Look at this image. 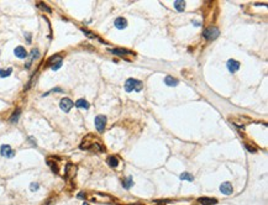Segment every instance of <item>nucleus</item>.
Instances as JSON below:
<instances>
[{
	"mask_svg": "<svg viewBox=\"0 0 268 205\" xmlns=\"http://www.w3.org/2000/svg\"><path fill=\"white\" fill-rule=\"evenodd\" d=\"M115 27L116 29H119V30H124L125 27L127 26V21H126V19H124V18H118L115 20Z\"/></svg>",
	"mask_w": 268,
	"mask_h": 205,
	"instance_id": "obj_9",
	"label": "nucleus"
},
{
	"mask_svg": "<svg viewBox=\"0 0 268 205\" xmlns=\"http://www.w3.org/2000/svg\"><path fill=\"white\" fill-rule=\"evenodd\" d=\"M14 53H15V56L18 57V58H26L27 57V52H26V49L22 47V46H18L15 49H14Z\"/></svg>",
	"mask_w": 268,
	"mask_h": 205,
	"instance_id": "obj_8",
	"label": "nucleus"
},
{
	"mask_svg": "<svg viewBox=\"0 0 268 205\" xmlns=\"http://www.w3.org/2000/svg\"><path fill=\"white\" fill-rule=\"evenodd\" d=\"M47 164L49 166V167H51L52 168V170H53V173H58V167H57V166H56L53 162H52V161L51 159H47Z\"/></svg>",
	"mask_w": 268,
	"mask_h": 205,
	"instance_id": "obj_21",
	"label": "nucleus"
},
{
	"mask_svg": "<svg viewBox=\"0 0 268 205\" xmlns=\"http://www.w3.org/2000/svg\"><path fill=\"white\" fill-rule=\"evenodd\" d=\"M164 83L168 87H176V85H178V79H176V78H173V77H171V75H168V77H166L164 78Z\"/></svg>",
	"mask_w": 268,
	"mask_h": 205,
	"instance_id": "obj_12",
	"label": "nucleus"
},
{
	"mask_svg": "<svg viewBox=\"0 0 268 205\" xmlns=\"http://www.w3.org/2000/svg\"><path fill=\"white\" fill-rule=\"evenodd\" d=\"M246 148L248 149V152H256V151H255V148H251V147H248L247 145H246Z\"/></svg>",
	"mask_w": 268,
	"mask_h": 205,
	"instance_id": "obj_30",
	"label": "nucleus"
},
{
	"mask_svg": "<svg viewBox=\"0 0 268 205\" xmlns=\"http://www.w3.org/2000/svg\"><path fill=\"white\" fill-rule=\"evenodd\" d=\"M73 101L71 100V99H68V98H63L62 100H61V103H59V108L63 110L64 113H68L69 110L73 108Z\"/></svg>",
	"mask_w": 268,
	"mask_h": 205,
	"instance_id": "obj_5",
	"label": "nucleus"
},
{
	"mask_svg": "<svg viewBox=\"0 0 268 205\" xmlns=\"http://www.w3.org/2000/svg\"><path fill=\"white\" fill-rule=\"evenodd\" d=\"M61 67H62V59H59V61H57V62H56V63H53V64L51 66V68H52V70H57V69H59Z\"/></svg>",
	"mask_w": 268,
	"mask_h": 205,
	"instance_id": "obj_22",
	"label": "nucleus"
},
{
	"mask_svg": "<svg viewBox=\"0 0 268 205\" xmlns=\"http://www.w3.org/2000/svg\"><path fill=\"white\" fill-rule=\"evenodd\" d=\"M219 35H220L219 29H216V27H208L203 32V36L206 40H215V38L219 37Z\"/></svg>",
	"mask_w": 268,
	"mask_h": 205,
	"instance_id": "obj_2",
	"label": "nucleus"
},
{
	"mask_svg": "<svg viewBox=\"0 0 268 205\" xmlns=\"http://www.w3.org/2000/svg\"><path fill=\"white\" fill-rule=\"evenodd\" d=\"M198 201L203 205H214L217 203L216 199H213V198H208V197H203V198H199Z\"/></svg>",
	"mask_w": 268,
	"mask_h": 205,
	"instance_id": "obj_10",
	"label": "nucleus"
},
{
	"mask_svg": "<svg viewBox=\"0 0 268 205\" xmlns=\"http://www.w3.org/2000/svg\"><path fill=\"white\" fill-rule=\"evenodd\" d=\"M110 52L113 54H116V56H120V57H125L126 54H132V52L130 51H126V49H120V48H114V49H110Z\"/></svg>",
	"mask_w": 268,
	"mask_h": 205,
	"instance_id": "obj_11",
	"label": "nucleus"
},
{
	"mask_svg": "<svg viewBox=\"0 0 268 205\" xmlns=\"http://www.w3.org/2000/svg\"><path fill=\"white\" fill-rule=\"evenodd\" d=\"M38 57H40V52H38V49H37V48L32 49V51H31V54H30V61H29V62H32L33 58H38Z\"/></svg>",
	"mask_w": 268,
	"mask_h": 205,
	"instance_id": "obj_20",
	"label": "nucleus"
},
{
	"mask_svg": "<svg viewBox=\"0 0 268 205\" xmlns=\"http://www.w3.org/2000/svg\"><path fill=\"white\" fill-rule=\"evenodd\" d=\"M0 154H1L3 157L11 158V157L15 156V151L9 145H3L1 147H0Z\"/></svg>",
	"mask_w": 268,
	"mask_h": 205,
	"instance_id": "obj_4",
	"label": "nucleus"
},
{
	"mask_svg": "<svg viewBox=\"0 0 268 205\" xmlns=\"http://www.w3.org/2000/svg\"><path fill=\"white\" fill-rule=\"evenodd\" d=\"M130 205H141V204H130Z\"/></svg>",
	"mask_w": 268,
	"mask_h": 205,
	"instance_id": "obj_32",
	"label": "nucleus"
},
{
	"mask_svg": "<svg viewBox=\"0 0 268 205\" xmlns=\"http://www.w3.org/2000/svg\"><path fill=\"white\" fill-rule=\"evenodd\" d=\"M78 198H80V199H83V198H85V195H84V193H79V194H78Z\"/></svg>",
	"mask_w": 268,
	"mask_h": 205,
	"instance_id": "obj_29",
	"label": "nucleus"
},
{
	"mask_svg": "<svg viewBox=\"0 0 268 205\" xmlns=\"http://www.w3.org/2000/svg\"><path fill=\"white\" fill-rule=\"evenodd\" d=\"M29 141H30V143H32L33 146H36V141H35V138L33 137H29Z\"/></svg>",
	"mask_w": 268,
	"mask_h": 205,
	"instance_id": "obj_26",
	"label": "nucleus"
},
{
	"mask_svg": "<svg viewBox=\"0 0 268 205\" xmlns=\"http://www.w3.org/2000/svg\"><path fill=\"white\" fill-rule=\"evenodd\" d=\"M11 73H13V68H8V69H0V77L1 78H6Z\"/></svg>",
	"mask_w": 268,
	"mask_h": 205,
	"instance_id": "obj_19",
	"label": "nucleus"
},
{
	"mask_svg": "<svg viewBox=\"0 0 268 205\" xmlns=\"http://www.w3.org/2000/svg\"><path fill=\"white\" fill-rule=\"evenodd\" d=\"M108 164L110 166V167H113V168H115V167H118V164H119V159L116 158V157H114V156H110L109 158H108Z\"/></svg>",
	"mask_w": 268,
	"mask_h": 205,
	"instance_id": "obj_17",
	"label": "nucleus"
},
{
	"mask_svg": "<svg viewBox=\"0 0 268 205\" xmlns=\"http://www.w3.org/2000/svg\"><path fill=\"white\" fill-rule=\"evenodd\" d=\"M105 126H106V116L98 115L95 118V127L99 132H104Z\"/></svg>",
	"mask_w": 268,
	"mask_h": 205,
	"instance_id": "obj_3",
	"label": "nucleus"
},
{
	"mask_svg": "<svg viewBox=\"0 0 268 205\" xmlns=\"http://www.w3.org/2000/svg\"><path fill=\"white\" fill-rule=\"evenodd\" d=\"M220 192L225 195H231L233 189H232V184L230 182H224L222 184L220 185Z\"/></svg>",
	"mask_w": 268,
	"mask_h": 205,
	"instance_id": "obj_6",
	"label": "nucleus"
},
{
	"mask_svg": "<svg viewBox=\"0 0 268 205\" xmlns=\"http://www.w3.org/2000/svg\"><path fill=\"white\" fill-rule=\"evenodd\" d=\"M240 68V62L235 59H229L227 61V69L230 70V73H235L236 70H238Z\"/></svg>",
	"mask_w": 268,
	"mask_h": 205,
	"instance_id": "obj_7",
	"label": "nucleus"
},
{
	"mask_svg": "<svg viewBox=\"0 0 268 205\" xmlns=\"http://www.w3.org/2000/svg\"><path fill=\"white\" fill-rule=\"evenodd\" d=\"M38 6H40V8H42L43 10H46V11H47V13H51V9H49V8L47 6V5H44L43 3H41V4H38Z\"/></svg>",
	"mask_w": 268,
	"mask_h": 205,
	"instance_id": "obj_24",
	"label": "nucleus"
},
{
	"mask_svg": "<svg viewBox=\"0 0 268 205\" xmlns=\"http://www.w3.org/2000/svg\"><path fill=\"white\" fill-rule=\"evenodd\" d=\"M75 106L79 108V109H89V103L85 100V99H79V100L75 103Z\"/></svg>",
	"mask_w": 268,
	"mask_h": 205,
	"instance_id": "obj_14",
	"label": "nucleus"
},
{
	"mask_svg": "<svg viewBox=\"0 0 268 205\" xmlns=\"http://www.w3.org/2000/svg\"><path fill=\"white\" fill-rule=\"evenodd\" d=\"M142 82L138 80V79H133V78H130L127 79L126 83H125V90L127 93H131V92H136V93H140L142 90Z\"/></svg>",
	"mask_w": 268,
	"mask_h": 205,
	"instance_id": "obj_1",
	"label": "nucleus"
},
{
	"mask_svg": "<svg viewBox=\"0 0 268 205\" xmlns=\"http://www.w3.org/2000/svg\"><path fill=\"white\" fill-rule=\"evenodd\" d=\"M83 32H84V34L88 36V37H92V38H95V35H93V34H90V32L89 31H87V30H82Z\"/></svg>",
	"mask_w": 268,
	"mask_h": 205,
	"instance_id": "obj_25",
	"label": "nucleus"
},
{
	"mask_svg": "<svg viewBox=\"0 0 268 205\" xmlns=\"http://www.w3.org/2000/svg\"><path fill=\"white\" fill-rule=\"evenodd\" d=\"M83 205H89V204L88 203H83Z\"/></svg>",
	"mask_w": 268,
	"mask_h": 205,
	"instance_id": "obj_31",
	"label": "nucleus"
},
{
	"mask_svg": "<svg viewBox=\"0 0 268 205\" xmlns=\"http://www.w3.org/2000/svg\"><path fill=\"white\" fill-rule=\"evenodd\" d=\"M38 183H31V185H30V189L32 190V192H36L37 189H38Z\"/></svg>",
	"mask_w": 268,
	"mask_h": 205,
	"instance_id": "obj_23",
	"label": "nucleus"
},
{
	"mask_svg": "<svg viewBox=\"0 0 268 205\" xmlns=\"http://www.w3.org/2000/svg\"><path fill=\"white\" fill-rule=\"evenodd\" d=\"M133 185V180L131 177H127L125 180H122V187L125 188V189H130V188Z\"/></svg>",
	"mask_w": 268,
	"mask_h": 205,
	"instance_id": "obj_18",
	"label": "nucleus"
},
{
	"mask_svg": "<svg viewBox=\"0 0 268 205\" xmlns=\"http://www.w3.org/2000/svg\"><path fill=\"white\" fill-rule=\"evenodd\" d=\"M179 178L182 180H187V182H193L194 180V175L190 174V173H188V172H184V173H182L179 175Z\"/></svg>",
	"mask_w": 268,
	"mask_h": 205,
	"instance_id": "obj_16",
	"label": "nucleus"
},
{
	"mask_svg": "<svg viewBox=\"0 0 268 205\" xmlns=\"http://www.w3.org/2000/svg\"><path fill=\"white\" fill-rule=\"evenodd\" d=\"M25 36H26L27 41H29V43H30V42H31V36H30V34H25Z\"/></svg>",
	"mask_w": 268,
	"mask_h": 205,
	"instance_id": "obj_28",
	"label": "nucleus"
},
{
	"mask_svg": "<svg viewBox=\"0 0 268 205\" xmlns=\"http://www.w3.org/2000/svg\"><path fill=\"white\" fill-rule=\"evenodd\" d=\"M54 204V201H53V199H48L47 200V203L44 204V205H53Z\"/></svg>",
	"mask_w": 268,
	"mask_h": 205,
	"instance_id": "obj_27",
	"label": "nucleus"
},
{
	"mask_svg": "<svg viewBox=\"0 0 268 205\" xmlns=\"http://www.w3.org/2000/svg\"><path fill=\"white\" fill-rule=\"evenodd\" d=\"M174 8L178 10V11H183V10L185 9V1H183V0H176Z\"/></svg>",
	"mask_w": 268,
	"mask_h": 205,
	"instance_id": "obj_15",
	"label": "nucleus"
},
{
	"mask_svg": "<svg viewBox=\"0 0 268 205\" xmlns=\"http://www.w3.org/2000/svg\"><path fill=\"white\" fill-rule=\"evenodd\" d=\"M20 115H21V110L20 109H16L15 111H14V114L10 116V123L11 124H15V123H18L19 121V118H20Z\"/></svg>",
	"mask_w": 268,
	"mask_h": 205,
	"instance_id": "obj_13",
	"label": "nucleus"
}]
</instances>
